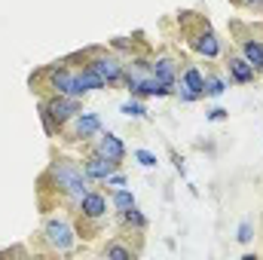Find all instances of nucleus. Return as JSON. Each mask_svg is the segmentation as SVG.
Here are the masks:
<instances>
[{"label":"nucleus","mask_w":263,"mask_h":260,"mask_svg":"<svg viewBox=\"0 0 263 260\" xmlns=\"http://www.w3.org/2000/svg\"><path fill=\"white\" fill-rule=\"evenodd\" d=\"M107 83L98 77V70H92V67L86 65L83 70H77V89H80V98L86 95V92H95V89H104Z\"/></svg>","instance_id":"nucleus-11"},{"label":"nucleus","mask_w":263,"mask_h":260,"mask_svg":"<svg viewBox=\"0 0 263 260\" xmlns=\"http://www.w3.org/2000/svg\"><path fill=\"white\" fill-rule=\"evenodd\" d=\"M202 92H205L208 98H220V95L227 92V83H223L220 77H211V73H208V77H205V89H202Z\"/></svg>","instance_id":"nucleus-16"},{"label":"nucleus","mask_w":263,"mask_h":260,"mask_svg":"<svg viewBox=\"0 0 263 260\" xmlns=\"http://www.w3.org/2000/svg\"><path fill=\"white\" fill-rule=\"evenodd\" d=\"M49 178L65 190L77 205L83 202V196L89 193V178H86V172H80L73 162H67V159H59V162H52V169H49Z\"/></svg>","instance_id":"nucleus-1"},{"label":"nucleus","mask_w":263,"mask_h":260,"mask_svg":"<svg viewBox=\"0 0 263 260\" xmlns=\"http://www.w3.org/2000/svg\"><path fill=\"white\" fill-rule=\"evenodd\" d=\"M193 49H196L199 55H205V59H214V55L220 52V40H217L211 31H202L196 40H193Z\"/></svg>","instance_id":"nucleus-12"},{"label":"nucleus","mask_w":263,"mask_h":260,"mask_svg":"<svg viewBox=\"0 0 263 260\" xmlns=\"http://www.w3.org/2000/svg\"><path fill=\"white\" fill-rule=\"evenodd\" d=\"M80 211H83L89 220H98V217H104V211H107V199L101 193H86L83 202H80Z\"/></svg>","instance_id":"nucleus-10"},{"label":"nucleus","mask_w":263,"mask_h":260,"mask_svg":"<svg viewBox=\"0 0 263 260\" xmlns=\"http://www.w3.org/2000/svg\"><path fill=\"white\" fill-rule=\"evenodd\" d=\"M107 257H132V248H123V245H107L104 251Z\"/></svg>","instance_id":"nucleus-22"},{"label":"nucleus","mask_w":263,"mask_h":260,"mask_svg":"<svg viewBox=\"0 0 263 260\" xmlns=\"http://www.w3.org/2000/svg\"><path fill=\"white\" fill-rule=\"evenodd\" d=\"M227 70H230V77H233L236 83H251V80H254V73H257V70L248 65L245 59H230V62H227Z\"/></svg>","instance_id":"nucleus-13"},{"label":"nucleus","mask_w":263,"mask_h":260,"mask_svg":"<svg viewBox=\"0 0 263 260\" xmlns=\"http://www.w3.org/2000/svg\"><path fill=\"white\" fill-rule=\"evenodd\" d=\"M95 150H98V153H101L104 159L117 162V165H120V162L126 159V144H123V141H120V138H117L114 132H104V135L98 138V147H95Z\"/></svg>","instance_id":"nucleus-7"},{"label":"nucleus","mask_w":263,"mask_h":260,"mask_svg":"<svg viewBox=\"0 0 263 260\" xmlns=\"http://www.w3.org/2000/svg\"><path fill=\"white\" fill-rule=\"evenodd\" d=\"M150 73H153L159 83H165V86H175V80H178V65H175L168 55H159L156 62H150Z\"/></svg>","instance_id":"nucleus-9"},{"label":"nucleus","mask_w":263,"mask_h":260,"mask_svg":"<svg viewBox=\"0 0 263 260\" xmlns=\"http://www.w3.org/2000/svg\"><path fill=\"white\" fill-rule=\"evenodd\" d=\"M49 89L55 95H70V98H80V89H77V70H67L65 65H55L49 70Z\"/></svg>","instance_id":"nucleus-5"},{"label":"nucleus","mask_w":263,"mask_h":260,"mask_svg":"<svg viewBox=\"0 0 263 260\" xmlns=\"http://www.w3.org/2000/svg\"><path fill=\"white\" fill-rule=\"evenodd\" d=\"M135 159L144 165V169H153L159 159H156V153H150V150H135Z\"/></svg>","instance_id":"nucleus-21"},{"label":"nucleus","mask_w":263,"mask_h":260,"mask_svg":"<svg viewBox=\"0 0 263 260\" xmlns=\"http://www.w3.org/2000/svg\"><path fill=\"white\" fill-rule=\"evenodd\" d=\"M123 220H126L129 227H135V230H144V227H147V217L138 211V205H132V208L123 211Z\"/></svg>","instance_id":"nucleus-19"},{"label":"nucleus","mask_w":263,"mask_h":260,"mask_svg":"<svg viewBox=\"0 0 263 260\" xmlns=\"http://www.w3.org/2000/svg\"><path fill=\"white\" fill-rule=\"evenodd\" d=\"M208 120H211V123H217V120H227V110H223V107H214V110H208Z\"/></svg>","instance_id":"nucleus-23"},{"label":"nucleus","mask_w":263,"mask_h":260,"mask_svg":"<svg viewBox=\"0 0 263 260\" xmlns=\"http://www.w3.org/2000/svg\"><path fill=\"white\" fill-rule=\"evenodd\" d=\"M83 172H86V178L89 181H107L114 172H117V162H110V159H104L98 150L83 162Z\"/></svg>","instance_id":"nucleus-6"},{"label":"nucleus","mask_w":263,"mask_h":260,"mask_svg":"<svg viewBox=\"0 0 263 260\" xmlns=\"http://www.w3.org/2000/svg\"><path fill=\"white\" fill-rule=\"evenodd\" d=\"M242 6H248V9H263V0H242Z\"/></svg>","instance_id":"nucleus-25"},{"label":"nucleus","mask_w":263,"mask_h":260,"mask_svg":"<svg viewBox=\"0 0 263 260\" xmlns=\"http://www.w3.org/2000/svg\"><path fill=\"white\" fill-rule=\"evenodd\" d=\"M236 239H239L242 245H248V242L254 239V224H251V220H242L239 230H236Z\"/></svg>","instance_id":"nucleus-20"},{"label":"nucleus","mask_w":263,"mask_h":260,"mask_svg":"<svg viewBox=\"0 0 263 260\" xmlns=\"http://www.w3.org/2000/svg\"><path fill=\"white\" fill-rule=\"evenodd\" d=\"M43 236L55 251H70L73 242H77V236H73V230H70V224L65 217H49L46 227H43Z\"/></svg>","instance_id":"nucleus-3"},{"label":"nucleus","mask_w":263,"mask_h":260,"mask_svg":"<svg viewBox=\"0 0 263 260\" xmlns=\"http://www.w3.org/2000/svg\"><path fill=\"white\" fill-rule=\"evenodd\" d=\"M70 123H73V138H92L101 132V117L92 110H80Z\"/></svg>","instance_id":"nucleus-8"},{"label":"nucleus","mask_w":263,"mask_h":260,"mask_svg":"<svg viewBox=\"0 0 263 260\" xmlns=\"http://www.w3.org/2000/svg\"><path fill=\"white\" fill-rule=\"evenodd\" d=\"M92 70H98V77L107 83V86H114V83H120L123 80V73H126V65L117 59V55H107V52H95L92 55V62H89Z\"/></svg>","instance_id":"nucleus-4"},{"label":"nucleus","mask_w":263,"mask_h":260,"mask_svg":"<svg viewBox=\"0 0 263 260\" xmlns=\"http://www.w3.org/2000/svg\"><path fill=\"white\" fill-rule=\"evenodd\" d=\"M80 110H83V107H80V98H70V95H55V98H49V101L40 104V117H43V126H46L49 135L55 132V123L65 126V123H70Z\"/></svg>","instance_id":"nucleus-2"},{"label":"nucleus","mask_w":263,"mask_h":260,"mask_svg":"<svg viewBox=\"0 0 263 260\" xmlns=\"http://www.w3.org/2000/svg\"><path fill=\"white\" fill-rule=\"evenodd\" d=\"M242 59L254 70H263V43L260 40H245L242 43Z\"/></svg>","instance_id":"nucleus-15"},{"label":"nucleus","mask_w":263,"mask_h":260,"mask_svg":"<svg viewBox=\"0 0 263 260\" xmlns=\"http://www.w3.org/2000/svg\"><path fill=\"white\" fill-rule=\"evenodd\" d=\"M181 89L193 92L196 98H205V92H202V89H205V77L199 73L196 67H187V70H184V77H181Z\"/></svg>","instance_id":"nucleus-14"},{"label":"nucleus","mask_w":263,"mask_h":260,"mask_svg":"<svg viewBox=\"0 0 263 260\" xmlns=\"http://www.w3.org/2000/svg\"><path fill=\"white\" fill-rule=\"evenodd\" d=\"M120 114H126V117H132V120H144V117H147V107H144L138 98H132V101H126V104L120 107Z\"/></svg>","instance_id":"nucleus-18"},{"label":"nucleus","mask_w":263,"mask_h":260,"mask_svg":"<svg viewBox=\"0 0 263 260\" xmlns=\"http://www.w3.org/2000/svg\"><path fill=\"white\" fill-rule=\"evenodd\" d=\"M132 205H135V193H132V190H123V187H117V190H114V208L123 214V211L132 208Z\"/></svg>","instance_id":"nucleus-17"},{"label":"nucleus","mask_w":263,"mask_h":260,"mask_svg":"<svg viewBox=\"0 0 263 260\" xmlns=\"http://www.w3.org/2000/svg\"><path fill=\"white\" fill-rule=\"evenodd\" d=\"M107 187H126V178H123V175H117V172H114V175H110V178H107Z\"/></svg>","instance_id":"nucleus-24"}]
</instances>
